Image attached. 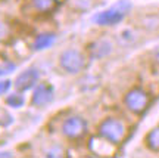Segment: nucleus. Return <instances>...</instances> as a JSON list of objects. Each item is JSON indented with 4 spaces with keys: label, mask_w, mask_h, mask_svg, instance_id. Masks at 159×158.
I'll list each match as a JSON object with an SVG mask.
<instances>
[{
    "label": "nucleus",
    "mask_w": 159,
    "mask_h": 158,
    "mask_svg": "<svg viewBox=\"0 0 159 158\" xmlns=\"http://www.w3.org/2000/svg\"><path fill=\"white\" fill-rule=\"evenodd\" d=\"M131 7L133 5L130 0H118L116 3L109 6L108 9L93 15L91 21L99 27H112V25H116L124 21L125 17L130 13Z\"/></svg>",
    "instance_id": "f257e3e1"
},
{
    "label": "nucleus",
    "mask_w": 159,
    "mask_h": 158,
    "mask_svg": "<svg viewBox=\"0 0 159 158\" xmlns=\"http://www.w3.org/2000/svg\"><path fill=\"white\" fill-rule=\"evenodd\" d=\"M127 127L118 118H105L99 124V136L109 143H119L125 137Z\"/></svg>",
    "instance_id": "f03ea898"
},
{
    "label": "nucleus",
    "mask_w": 159,
    "mask_h": 158,
    "mask_svg": "<svg viewBox=\"0 0 159 158\" xmlns=\"http://www.w3.org/2000/svg\"><path fill=\"white\" fill-rule=\"evenodd\" d=\"M59 65L65 73L78 74L85 67V58L77 49H66L59 55Z\"/></svg>",
    "instance_id": "7ed1b4c3"
},
{
    "label": "nucleus",
    "mask_w": 159,
    "mask_h": 158,
    "mask_svg": "<svg viewBox=\"0 0 159 158\" xmlns=\"http://www.w3.org/2000/svg\"><path fill=\"white\" fill-rule=\"evenodd\" d=\"M125 107L134 114H142L149 105V95L143 89H131L124 98Z\"/></svg>",
    "instance_id": "20e7f679"
},
{
    "label": "nucleus",
    "mask_w": 159,
    "mask_h": 158,
    "mask_svg": "<svg viewBox=\"0 0 159 158\" xmlns=\"http://www.w3.org/2000/svg\"><path fill=\"white\" fill-rule=\"evenodd\" d=\"M39 80H40L39 69L34 67H30L18 74L16 79L13 80V86H15V89L18 92L25 93V92L34 89L35 86L39 84Z\"/></svg>",
    "instance_id": "39448f33"
},
{
    "label": "nucleus",
    "mask_w": 159,
    "mask_h": 158,
    "mask_svg": "<svg viewBox=\"0 0 159 158\" xmlns=\"http://www.w3.org/2000/svg\"><path fill=\"white\" fill-rule=\"evenodd\" d=\"M55 99V89L50 83H39L31 96V105L35 108H44Z\"/></svg>",
    "instance_id": "423d86ee"
},
{
    "label": "nucleus",
    "mask_w": 159,
    "mask_h": 158,
    "mask_svg": "<svg viewBox=\"0 0 159 158\" xmlns=\"http://www.w3.org/2000/svg\"><path fill=\"white\" fill-rule=\"evenodd\" d=\"M62 135L68 139H80L87 130V123L78 115H71L62 123Z\"/></svg>",
    "instance_id": "0eeeda50"
},
{
    "label": "nucleus",
    "mask_w": 159,
    "mask_h": 158,
    "mask_svg": "<svg viewBox=\"0 0 159 158\" xmlns=\"http://www.w3.org/2000/svg\"><path fill=\"white\" fill-rule=\"evenodd\" d=\"M87 50H89L90 58H93V59H105L114 52V45L108 39H99L91 41L87 46Z\"/></svg>",
    "instance_id": "6e6552de"
},
{
    "label": "nucleus",
    "mask_w": 159,
    "mask_h": 158,
    "mask_svg": "<svg viewBox=\"0 0 159 158\" xmlns=\"http://www.w3.org/2000/svg\"><path fill=\"white\" fill-rule=\"evenodd\" d=\"M119 43L122 46H127V47H131V46H136L140 40V36L134 28H124L118 36Z\"/></svg>",
    "instance_id": "1a4fd4ad"
},
{
    "label": "nucleus",
    "mask_w": 159,
    "mask_h": 158,
    "mask_svg": "<svg viewBox=\"0 0 159 158\" xmlns=\"http://www.w3.org/2000/svg\"><path fill=\"white\" fill-rule=\"evenodd\" d=\"M56 41V36L52 33H44V34H40L37 36L34 40V45H33V49L34 50H46L52 46L55 45Z\"/></svg>",
    "instance_id": "9d476101"
},
{
    "label": "nucleus",
    "mask_w": 159,
    "mask_h": 158,
    "mask_svg": "<svg viewBox=\"0 0 159 158\" xmlns=\"http://www.w3.org/2000/svg\"><path fill=\"white\" fill-rule=\"evenodd\" d=\"M35 11L39 12H50L57 5V0H31Z\"/></svg>",
    "instance_id": "9b49d317"
},
{
    "label": "nucleus",
    "mask_w": 159,
    "mask_h": 158,
    "mask_svg": "<svg viewBox=\"0 0 159 158\" xmlns=\"http://www.w3.org/2000/svg\"><path fill=\"white\" fill-rule=\"evenodd\" d=\"M146 145L152 151H159V126L152 129L146 136Z\"/></svg>",
    "instance_id": "f8f14e48"
},
{
    "label": "nucleus",
    "mask_w": 159,
    "mask_h": 158,
    "mask_svg": "<svg viewBox=\"0 0 159 158\" xmlns=\"http://www.w3.org/2000/svg\"><path fill=\"white\" fill-rule=\"evenodd\" d=\"M6 105L11 108H21L24 105V102H25V99H24V96L21 95V92H15V93H12V95H7L6 96Z\"/></svg>",
    "instance_id": "ddd939ff"
},
{
    "label": "nucleus",
    "mask_w": 159,
    "mask_h": 158,
    "mask_svg": "<svg viewBox=\"0 0 159 158\" xmlns=\"http://www.w3.org/2000/svg\"><path fill=\"white\" fill-rule=\"evenodd\" d=\"M142 27L148 31H156L159 28V17L158 15H149L142 19Z\"/></svg>",
    "instance_id": "4468645a"
},
{
    "label": "nucleus",
    "mask_w": 159,
    "mask_h": 158,
    "mask_svg": "<svg viewBox=\"0 0 159 158\" xmlns=\"http://www.w3.org/2000/svg\"><path fill=\"white\" fill-rule=\"evenodd\" d=\"M15 68H16V65L12 62H5L3 65H0V77H2V75H6V74H11Z\"/></svg>",
    "instance_id": "2eb2a0df"
},
{
    "label": "nucleus",
    "mask_w": 159,
    "mask_h": 158,
    "mask_svg": "<svg viewBox=\"0 0 159 158\" xmlns=\"http://www.w3.org/2000/svg\"><path fill=\"white\" fill-rule=\"evenodd\" d=\"M74 6L80 11H87L90 9L91 0H74Z\"/></svg>",
    "instance_id": "dca6fc26"
},
{
    "label": "nucleus",
    "mask_w": 159,
    "mask_h": 158,
    "mask_svg": "<svg viewBox=\"0 0 159 158\" xmlns=\"http://www.w3.org/2000/svg\"><path fill=\"white\" fill-rule=\"evenodd\" d=\"M11 84H12L11 80H0V95L7 93V90L11 89Z\"/></svg>",
    "instance_id": "f3484780"
},
{
    "label": "nucleus",
    "mask_w": 159,
    "mask_h": 158,
    "mask_svg": "<svg viewBox=\"0 0 159 158\" xmlns=\"http://www.w3.org/2000/svg\"><path fill=\"white\" fill-rule=\"evenodd\" d=\"M152 59L155 61V64L159 65V46H156L153 50H152Z\"/></svg>",
    "instance_id": "a211bd4d"
},
{
    "label": "nucleus",
    "mask_w": 159,
    "mask_h": 158,
    "mask_svg": "<svg viewBox=\"0 0 159 158\" xmlns=\"http://www.w3.org/2000/svg\"><path fill=\"white\" fill-rule=\"evenodd\" d=\"M0 157H12L9 152H0Z\"/></svg>",
    "instance_id": "6ab92c4d"
}]
</instances>
